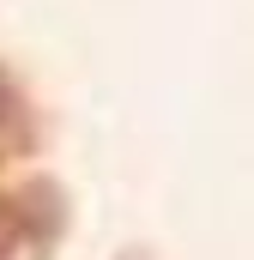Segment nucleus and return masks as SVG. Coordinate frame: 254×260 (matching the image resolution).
<instances>
[{
    "instance_id": "1",
    "label": "nucleus",
    "mask_w": 254,
    "mask_h": 260,
    "mask_svg": "<svg viewBox=\"0 0 254 260\" xmlns=\"http://www.w3.org/2000/svg\"><path fill=\"white\" fill-rule=\"evenodd\" d=\"M24 236H30V230H24V212H18V200H0V254H12Z\"/></svg>"
},
{
    "instance_id": "2",
    "label": "nucleus",
    "mask_w": 254,
    "mask_h": 260,
    "mask_svg": "<svg viewBox=\"0 0 254 260\" xmlns=\"http://www.w3.org/2000/svg\"><path fill=\"white\" fill-rule=\"evenodd\" d=\"M6 115H12V85L0 79V127H6Z\"/></svg>"
}]
</instances>
